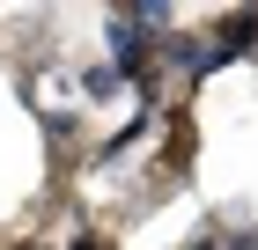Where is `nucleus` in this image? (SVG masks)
I'll list each match as a JSON object with an SVG mask.
<instances>
[{"mask_svg":"<svg viewBox=\"0 0 258 250\" xmlns=\"http://www.w3.org/2000/svg\"><path fill=\"white\" fill-rule=\"evenodd\" d=\"M67 250H111V243H103V235H74Z\"/></svg>","mask_w":258,"mask_h":250,"instance_id":"obj_5","label":"nucleus"},{"mask_svg":"<svg viewBox=\"0 0 258 250\" xmlns=\"http://www.w3.org/2000/svg\"><path fill=\"white\" fill-rule=\"evenodd\" d=\"M251 59H258V44H251Z\"/></svg>","mask_w":258,"mask_h":250,"instance_id":"obj_7","label":"nucleus"},{"mask_svg":"<svg viewBox=\"0 0 258 250\" xmlns=\"http://www.w3.org/2000/svg\"><path fill=\"white\" fill-rule=\"evenodd\" d=\"M103 52H111V66L125 74V89L155 81V74H148V66H155V37H148V30H133L125 15H111V22H103Z\"/></svg>","mask_w":258,"mask_h":250,"instance_id":"obj_1","label":"nucleus"},{"mask_svg":"<svg viewBox=\"0 0 258 250\" xmlns=\"http://www.w3.org/2000/svg\"><path fill=\"white\" fill-rule=\"evenodd\" d=\"M37 8H44V0H37Z\"/></svg>","mask_w":258,"mask_h":250,"instance_id":"obj_8","label":"nucleus"},{"mask_svg":"<svg viewBox=\"0 0 258 250\" xmlns=\"http://www.w3.org/2000/svg\"><path fill=\"white\" fill-rule=\"evenodd\" d=\"M118 89H125V74L111 66V59H96V66H81V96H89V103H111Z\"/></svg>","mask_w":258,"mask_h":250,"instance_id":"obj_2","label":"nucleus"},{"mask_svg":"<svg viewBox=\"0 0 258 250\" xmlns=\"http://www.w3.org/2000/svg\"><path fill=\"white\" fill-rule=\"evenodd\" d=\"M221 250H258V221H251V228H236V235H229Z\"/></svg>","mask_w":258,"mask_h":250,"instance_id":"obj_4","label":"nucleus"},{"mask_svg":"<svg viewBox=\"0 0 258 250\" xmlns=\"http://www.w3.org/2000/svg\"><path fill=\"white\" fill-rule=\"evenodd\" d=\"M118 15L133 22V30H148V37H162V30H170V0H118Z\"/></svg>","mask_w":258,"mask_h":250,"instance_id":"obj_3","label":"nucleus"},{"mask_svg":"<svg viewBox=\"0 0 258 250\" xmlns=\"http://www.w3.org/2000/svg\"><path fill=\"white\" fill-rule=\"evenodd\" d=\"M184 250H221V235H199V243H184Z\"/></svg>","mask_w":258,"mask_h":250,"instance_id":"obj_6","label":"nucleus"}]
</instances>
